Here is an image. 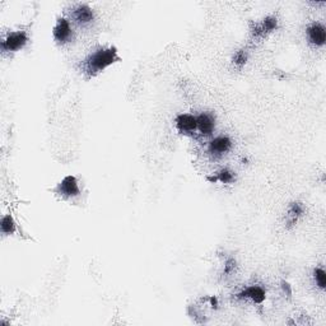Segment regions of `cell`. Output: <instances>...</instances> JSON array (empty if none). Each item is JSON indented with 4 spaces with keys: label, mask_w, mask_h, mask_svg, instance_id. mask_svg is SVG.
<instances>
[{
    "label": "cell",
    "mask_w": 326,
    "mask_h": 326,
    "mask_svg": "<svg viewBox=\"0 0 326 326\" xmlns=\"http://www.w3.org/2000/svg\"><path fill=\"white\" fill-rule=\"evenodd\" d=\"M117 60H119V56H117L115 47L100 49L93 52V54H91L87 59L83 60V63L80 64V69L83 73L92 76L105 70L107 66L112 65Z\"/></svg>",
    "instance_id": "obj_1"
},
{
    "label": "cell",
    "mask_w": 326,
    "mask_h": 326,
    "mask_svg": "<svg viewBox=\"0 0 326 326\" xmlns=\"http://www.w3.org/2000/svg\"><path fill=\"white\" fill-rule=\"evenodd\" d=\"M28 42L27 33L23 31H17V32H11L3 41H2V50L3 51L14 52L22 49Z\"/></svg>",
    "instance_id": "obj_2"
},
{
    "label": "cell",
    "mask_w": 326,
    "mask_h": 326,
    "mask_svg": "<svg viewBox=\"0 0 326 326\" xmlns=\"http://www.w3.org/2000/svg\"><path fill=\"white\" fill-rule=\"evenodd\" d=\"M52 33H54V38L56 42H59V44H66V42L70 41L73 31H71L70 23L65 18H60L57 21L56 26L54 27Z\"/></svg>",
    "instance_id": "obj_3"
},
{
    "label": "cell",
    "mask_w": 326,
    "mask_h": 326,
    "mask_svg": "<svg viewBox=\"0 0 326 326\" xmlns=\"http://www.w3.org/2000/svg\"><path fill=\"white\" fill-rule=\"evenodd\" d=\"M57 193L61 194L64 198H73L79 195L78 181L74 176H66L57 186Z\"/></svg>",
    "instance_id": "obj_4"
},
{
    "label": "cell",
    "mask_w": 326,
    "mask_h": 326,
    "mask_svg": "<svg viewBox=\"0 0 326 326\" xmlns=\"http://www.w3.org/2000/svg\"><path fill=\"white\" fill-rule=\"evenodd\" d=\"M307 35L311 44L316 45V46H322V45L325 44V40H326L325 27L321 26L320 23H313L311 27H308Z\"/></svg>",
    "instance_id": "obj_5"
},
{
    "label": "cell",
    "mask_w": 326,
    "mask_h": 326,
    "mask_svg": "<svg viewBox=\"0 0 326 326\" xmlns=\"http://www.w3.org/2000/svg\"><path fill=\"white\" fill-rule=\"evenodd\" d=\"M176 126L181 133H193V131H195L198 129V126H196V117L188 114L179 115L176 119Z\"/></svg>",
    "instance_id": "obj_6"
},
{
    "label": "cell",
    "mask_w": 326,
    "mask_h": 326,
    "mask_svg": "<svg viewBox=\"0 0 326 326\" xmlns=\"http://www.w3.org/2000/svg\"><path fill=\"white\" fill-rule=\"evenodd\" d=\"M231 140L227 136H218L209 143V150L213 154H224L231 149Z\"/></svg>",
    "instance_id": "obj_7"
},
{
    "label": "cell",
    "mask_w": 326,
    "mask_h": 326,
    "mask_svg": "<svg viewBox=\"0 0 326 326\" xmlns=\"http://www.w3.org/2000/svg\"><path fill=\"white\" fill-rule=\"evenodd\" d=\"M239 298H249L254 301L255 303H261L265 299V292L259 285H251L238 294Z\"/></svg>",
    "instance_id": "obj_8"
},
{
    "label": "cell",
    "mask_w": 326,
    "mask_h": 326,
    "mask_svg": "<svg viewBox=\"0 0 326 326\" xmlns=\"http://www.w3.org/2000/svg\"><path fill=\"white\" fill-rule=\"evenodd\" d=\"M214 120L210 115L201 114L196 117V126L203 135H210L214 130Z\"/></svg>",
    "instance_id": "obj_9"
},
{
    "label": "cell",
    "mask_w": 326,
    "mask_h": 326,
    "mask_svg": "<svg viewBox=\"0 0 326 326\" xmlns=\"http://www.w3.org/2000/svg\"><path fill=\"white\" fill-rule=\"evenodd\" d=\"M74 17H75L76 22L86 25V23H90L93 21V12L90 7L80 6L74 12Z\"/></svg>",
    "instance_id": "obj_10"
},
{
    "label": "cell",
    "mask_w": 326,
    "mask_h": 326,
    "mask_svg": "<svg viewBox=\"0 0 326 326\" xmlns=\"http://www.w3.org/2000/svg\"><path fill=\"white\" fill-rule=\"evenodd\" d=\"M303 214V207H302L301 204L299 203H293L289 207V210H288V218H289V223L291 224H293V223H296L297 218L299 217V215Z\"/></svg>",
    "instance_id": "obj_11"
},
{
    "label": "cell",
    "mask_w": 326,
    "mask_h": 326,
    "mask_svg": "<svg viewBox=\"0 0 326 326\" xmlns=\"http://www.w3.org/2000/svg\"><path fill=\"white\" fill-rule=\"evenodd\" d=\"M14 228H16V224L13 222V218L11 215H6L2 219V232L4 234H11L14 232Z\"/></svg>",
    "instance_id": "obj_12"
},
{
    "label": "cell",
    "mask_w": 326,
    "mask_h": 326,
    "mask_svg": "<svg viewBox=\"0 0 326 326\" xmlns=\"http://www.w3.org/2000/svg\"><path fill=\"white\" fill-rule=\"evenodd\" d=\"M313 278H315L316 283H317V285L320 287L321 289L325 288L326 285V274L325 272H323L322 269H320V268H317V269L313 272Z\"/></svg>",
    "instance_id": "obj_13"
},
{
    "label": "cell",
    "mask_w": 326,
    "mask_h": 326,
    "mask_svg": "<svg viewBox=\"0 0 326 326\" xmlns=\"http://www.w3.org/2000/svg\"><path fill=\"white\" fill-rule=\"evenodd\" d=\"M215 180H219L223 184H228V182H231L232 180H233V174H232L231 171H228V170H222V171L217 175V177H214V181Z\"/></svg>",
    "instance_id": "obj_14"
},
{
    "label": "cell",
    "mask_w": 326,
    "mask_h": 326,
    "mask_svg": "<svg viewBox=\"0 0 326 326\" xmlns=\"http://www.w3.org/2000/svg\"><path fill=\"white\" fill-rule=\"evenodd\" d=\"M234 64H237V65H243L244 63H246V60H248V56H246V54H244L243 51H238L236 55H234Z\"/></svg>",
    "instance_id": "obj_15"
},
{
    "label": "cell",
    "mask_w": 326,
    "mask_h": 326,
    "mask_svg": "<svg viewBox=\"0 0 326 326\" xmlns=\"http://www.w3.org/2000/svg\"><path fill=\"white\" fill-rule=\"evenodd\" d=\"M234 265H236V263H234V260H228L226 264V273H231L232 270L234 269Z\"/></svg>",
    "instance_id": "obj_16"
},
{
    "label": "cell",
    "mask_w": 326,
    "mask_h": 326,
    "mask_svg": "<svg viewBox=\"0 0 326 326\" xmlns=\"http://www.w3.org/2000/svg\"><path fill=\"white\" fill-rule=\"evenodd\" d=\"M282 287H283V291H284V293H285V292H287V294H288V296H291L292 291H291V287H289L288 283H284V282H283Z\"/></svg>",
    "instance_id": "obj_17"
}]
</instances>
